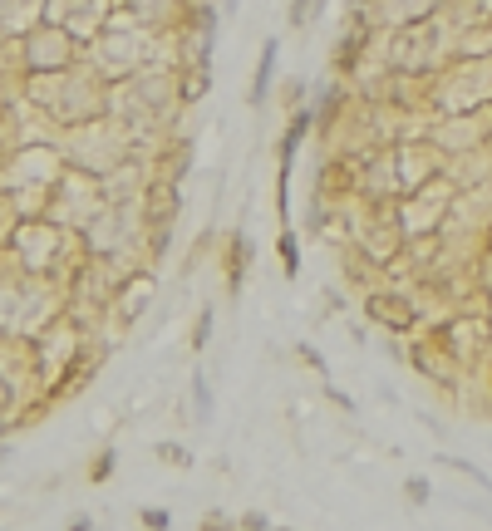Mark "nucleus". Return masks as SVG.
Wrapping results in <instances>:
<instances>
[{
  "label": "nucleus",
  "mask_w": 492,
  "mask_h": 531,
  "mask_svg": "<svg viewBox=\"0 0 492 531\" xmlns=\"http://www.w3.org/2000/svg\"><path fill=\"white\" fill-rule=\"evenodd\" d=\"M138 527L168 531V527H173V512H168V507H138Z\"/></svg>",
  "instance_id": "2eb2a0df"
},
{
  "label": "nucleus",
  "mask_w": 492,
  "mask_h": 531,
  "mask_svg": "<svg viewBox=\"0 0 492 531\" xmlns=\"http://www.w3.org/2000/svg\"><path fill=\"white\" fill-rule=\"evenodd\" d=\"M310 5H315V0H291V5H286V25H291V30H306L310 20H315Z\"/></svg>",
  "instance_id": "dca6fc26"
},
{
  "label": "nucleus",
  "mask_w": 492,
  "mask_h": 531,
  "mask_svg": "<svg viewBox=\"0 0 492 531\" xmlns=\"http://www.w3.org/2000/svg\"><path fill=\"white\" fill-rule=\"evenodd\" d=\"M212 325H217V305L207 300V305H197V320H192V335H187V345H192L197 359H202L207 345H212Z\"/></svg>",
  "instance_id": "1a4fd4ad"
},
{
  "label": "nucleus",
  "mask_w": 492,
  "mask_h": 531,
  "mask_svg": "<svg viewBox=\"0 0 492 531\" xmlns=\"http://www.w3.org/2000/svg\"><path fill=\"white\" fill-rule=\"evenodd\" d=\"M25 99L45 114L50 128L74 133V128H89V123L109 118V109H114V84L89 59H79V64H69L60 74H30L25 79Z\"/></svg>",
  "instance_id": "f257e3e1"
},
{
  "label": "nucleus",
  "mask_w": 492,
  "mask_h": 531,
  "mask_svg": "<svg viewBox=\"0 0 492 531\" xmlns=\"http://www.w3.org/2000/svg\"><path fill=\"white\" fill-rule=\"evenodd\" d=\"M404 497H409V502H414V507H429V477H409V482H404Z\"/></svg>",
  "instance_id": "f3484780"
},
{
  "label": "nucleus",
  "mask_w": 492,
  "mask_h": 531,
  "mask_svg": "<svg viewBox=\"0 0 492 531\" xmlns=\"http://www.w3.org/2000/svg\"><path fill=\"white\" fill-rule=\"evenodd\" d=\"M276 256H281V276L296 281L301 276V236H296V227H281L276 232Z\"/></svg>",
  "instance_id": "6e6552de"
},
{
  "label": "nucleus",
  "mask_w": 492,
  "mask_h": 531,
  "mask_svg": "<svg viewBox=\"0 0 492 531\" xmlns=\"http://www.w3.org/2000/svg\"><path fill=\"white\" fill-rule=\"evenodd\" d=\"M276 74H281V35H266V40H261V55H256L251 89H246V104H251V109H266V104H271Z\"/></svg>",
  "instance_id": "0eeeda50"
},
{
  "label": "nucleus",
  "mask_w": 492,
  "mask_h": 531,
  "mask_svg": "<svg viewBox=\"0 0 492 531\" xmlns=\"http://www.w3.org/2000/svg\"><path fill=\"white\" fill-rule=\"evenodd\" d=\"M365 320L374 330H384V335L409 340V335L424 330V305H419L409 291H399V286H369L365 291Z\"/></svg>",
  "instance_id": "7ed1b4c3"
},
{
  "label": "nucleus",
  "mask_w": 492,
  "mask_h": 531,
  "mask_svg": "<svg viewBox=\"0 0 492 531\" xmlns=\"http://www.w3.org/2000/svg\"><path fill=\"white\" fill-rule=\"evenodd\" d=\"M325 399H330V404H335L340 413H355V399H350L345 389H335V384H325Z\"/></svg>",
  "instance_id": "a211bd4d"
},
{
  "label": "nucleus",
  "mask_w": 492,
  "mask_h": 531,
  "mask_svg": "<svg viewBox=\"0 0 492 531\" xmlns=\"http://www.w3.org/2000/svg\"><path fill=\"white\" fill-rule=\"evenodd\" d=\"M237 527H251V531H266V527H271V517H266V512H242V517H237Z\"/></svg>",
  "instance_id": "6ab92c4d"
},
{
  "label": "nucleus",
  "mask_w": 492,
  "mask_h": 531,
  "mask_svg": "<svg viewBox=\"0 0 492 531\" xmlns=\"http://www.w3.org/2000/svg\"><path fill=\"white\" fill-rule=\"evenodd\" d=\"M296 359H306V364H310V374H320V379H330V359H325V354L315 350L310 340H296Z\"/></svg>",
  "instance_id": "4468645a"
},
{
  "label": "nucleus",
  "mask_w": 492,
  "mask_h": 531,
  "mask_svg": "<svg viewBox=\"0 0 492 531\" xmlns=\"http://www.w3.org/2000/svg\"><path fill=\"white\" fill-rule=\"evenodd\" d=\"M69 527H74V531H94V517H89V512H74V522H69Z\"/></svg>",
  "instance_id": "aec40b11"
},
{
  "label": "nucleus",
  "mask_w": 492,
  "mask_h": 531,
  "mask_svg": "<svg viewBox=\"0 0 492 531\" xmlns=\"http://www.w3.org/2000/svg\"><path fill=\"white\" fill-rule=\"evenodd\" d=\"M438 463H443V468H453V472H463V477H473L478 487H488V492H492V477L478 468V463H468V458H453V453H438Z\"/></svg>",
  "instance_id": "f8f14e48"
},
{
  "label": "nucleus",
  "mask_w": 492,
  "mask_h": 531,
  "mask_svg": "<svg viewBox=\"0 0 492 531\" xmlns=\"http://www.w3.org/2000/svg\"><path fill=\"white\" fill-rule=\"evenodd\" d=\"M192 409H197V423H212V379H207V369L202 364H192Z\"/></svg>",
  "instance_id": "9d476101"
},
{
  "label": "nucleus",
  "mask_w": 492,
  "mask_h": 531,
  "mask_svg": "<svg viewBox=\"0 0 492 531\" xmlns=\"http://www.w3.org/2000/svg\"><path fill=\"white\" fill-rule=\"evenodd\" d=\"M217 261H222V286H227V300H237V295L246 291V271L256 266V246H251L246 227H232V232L222 236Z\"/></svg>",
  "instance_id": "423d86ee"
},
{
  "label": "nucleus",
  "mask_w": 492,
  "mask_h": 531,
  "mask_svg": "<svg viewBox=\"0 0 492 531\" xmlns=\"http://www.w3.org/2000/svg\"><path fill=\"white\" fill-rule=\"evenodd\" d=\"M153 453H158V463H168V468H192V448H183V443H158Z\"/></svg>",
  "instance_id": "ddd939ff"
},
{
  "label": "nucleus",
  "mask_w": 492,
  "mask_h": 531,
  "mask_svg": "<svg viewBox=\"0 0 492 531\" xmlns=\"http://www.w3.org/2000/svg\"><path fill=\"white\" fill-rule=\"evenodd\" d=\"M45 15L60 20L74 40L89 45V40L119 15V0H45Z\"/></svg>",
  "instance_id": "20e7f679"
},
{
  "label": "nucleus",
  "mask_w": 492,
  "mask_h": 531,
  "mask_svg": "<svg viewBox=\"0 0 492 531\" xmlns=\"http://www.w3.org/2000/svg\"><path fill=\"white\" fill-rule=\"evenodd\" d=\"M15 45H20V59H25V74H60V69L84 59V40H74L60 20H50V15L30 20L15 35Z\"/></svg>",
  "instance_id": "f03ea898"
},
{
  "label": "nucleus",
  "mask_w": 492,
  "mask_h": 531,
  "mask_svg": "<svg viewBox=\"0 0 492 531\" xmlns=\"http://www.w3.org/2000/svg\"><path fill=\"white\" fill-rule=\"evenodd\" d=\"M217 5H222V15H237V5H242V0H217Z\"/></svg>",
  "instance_id": "412c9836"
},
{
  "label": "nucleus",
  "mask_w": 492,
  "mask_h": 531,
  "mask_svg": "<svg viewBox=\"0 0 492 531\" xmlns=\"http://www.w3.org/2000/svg\"><path fill=\"white\" fill-rule=\"evenodd\" d=\"M114 468H119V448H99V453H94V463H89V482H94V487H104V482L114 477Z\"/></svg>",
  "instance_id": "9b49d317"
},
{
  "label": "nucleus",
  "mask_w": 492,
  "mask_h": 531,
  "mask_svg": "<svg viewBox=\"0 0 492 531\" xmlns=\"http://www.w3.org/2000/svg\"><path fill=\"white\" fill-rule=\"evenodd\" d=\"M409 364H414L424 379L443 384V389H453V384H458V374H463V364H458L453 354L443 350V340L433 335L429 325H424V330H419V340L409 345Z\"/></svg>",
  "instance_id": "39448f33"
}]
</instances>
